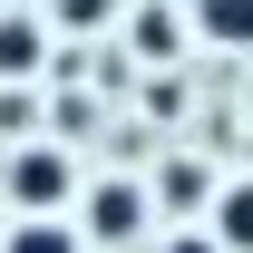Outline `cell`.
<instances>
[{"label":"cell","instance_id":"1","mask_svg":"<svg viewBox=\"0 0 253 253\" xmlns=\"http://www.w3.org/2000/svg\"><path fill=\"white\" fill-rule=\"evenodd\" d=\"M205 30L214 39H253V0H205Z\"/></svg>","mask_w":253,"mask_h":253},{"label":"cell","instance_id":"2","mask_svg":"<svg viewBox=\"0 0 253 253\" xmlns=\"http://www.w3.org/2000/svg\"><path fill=\"white\" fill-rule=\"evenodd\" d=\"M126 224H136V195L107 185V195H97V234H126Z\"/></svg>","mask_w":253,"mask_h":253},{"label":"cell","instance_id":"3","mask_svg":"<svg viewBox=\"0 0 253 253\" xmlns=\"http://www.w3.org/2000/svg\"><path fill=\"white\" fill-rule=\"evenodd\" d=\"M224 244H253V185L224 195Z\"/></svg>","mask_w":253,"mask_h":253},{"label":"cell","instance_id":"4","mask_svg":"<svg viewBox=\"0 0 253 253\" xmlns=\"http://www.w3.org/2000/svg\"><path fill=\"white\" fill-rule=\"evenodd\" d=\"M59 185H68L59 156H30V166H20V195H59Z\"/></svg>","mask_w":253,"mask_h":253},{"label":"cell","instance_id":"5","mask_svg":"<svg viewBox=\"0 0 253 253\" xmlns=\"http://www.w3.org/2000/svg\"><path fill=\"white\" fill-rule=\"evenodd\" d=\"M10 253H78V244H68L59 224H30V234H10Z\"/></svg>","mask_w":253,"mask_h":253},{"label":"cell","instance_id":"6","mask_svg":"<svg viewBox=\"0 0 253 253\" xmlns=\"http://www.w3.org/2000/svg\"><path fill=\"white\" fill-rule=\"evenodd\" d=\"M30 59H39V39L20 30V20H10V30H0V68H30Z\"/></svg>","mask_w":253,"mask_h":253},{"label":"cell","instance_id":"7","mask_svg":"<svg viewBox=\"0 0 253 253\" xmlns=\"http://www.w3.org/2000/svg\"><path fill=\"white\" fill-rule=\"evenodd\" d=\"M175 253H205V244H175Z\"/></svg>","mask_w":253,"mask_h":253}]
</instances>
